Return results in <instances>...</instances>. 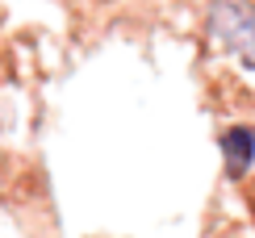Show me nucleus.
<instances>
[{"mask_svg": "<svg viewBox=\"0 0 255 238\" xmlns=\"http://www.w3.org/2000/svg\"><path fill=\"white\" fill-rule=\"evenodd\" d=\"M205 29L226 55H235L243 67L255 71V4H247V0H214Z\"/></svg>", "mask_w": 255, "mask_h": 238, "instance_id": "obj_1", "label": "nucleus"}, {"mask_svg": "<svg viewBox=\"0 0 255 238\" xmlns=\"http://www.w3.org/2000/svg\"><path fill=\"white\" fill-rule=\"evenodd\" d=\"M222 155H226V171H230V176H243V171L255 163V134L247 125L226 129V138H222Z\"/></svg>", "mask_w": 255, "mask_h": 238, "instance_id": "obj_2", "label": "nucleus"}]
</instances>
